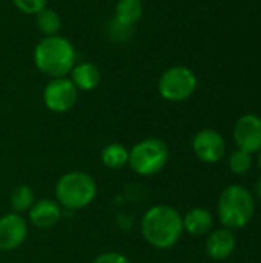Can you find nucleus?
<instances>
[{
	"label": "nucleus",
	"instance_id": "dca6fc26",
	"mask_svg": "<svg viewBox=\"0 0 261 263\" xmlns=\"http://www.w3.org/2000/svg\"><path fill=\"white\" fill-rule=\"evenodd\" d=\"M129 151L122 143H108L102 151V162L109 170H120L128 165Z\"/></svg>",
	"mask_w": 261,
	"mask_h": 263
},
{
	"label": "nucleus",
	"instance_id": "aec40b11",
	"mask_svg": "<svg viewBox=\"0 0 261 263\" xmlns=\"http://www.w3.org/2000/svg\"><path fill=\"white\" fill-rule=\"evenodd\" d=\"M12 3L20 12L35 15L46 8L48 0H12Z\"/></svg>",
	"mask_w": 261,
	"mask_h": 263
},
{
	"label": "nucleus",
	"instance_id": "a211bd4d",
	"mask_svg": "<svg viewBox=\"0 0 261 263\" xmlns=\"http://www.w3.org/2000/svg\"><path fill=\"white\" fill-rule=\"evenodd\" d=\"M34 202H35V194L26 185H20L14 188V191L11 193V206L15 213H28L34 205Z\"/></svg>",
	"mask_w": 261,
	"mask_h": 263
},
{
	"label": "nucleus",
	"instance_id": "20e7f679",
	"mask_svg": "<svg viewBox=\"0 0 261 263\" xmlns=\"http://www.w3.org/2000/svg\"><path fill=\"white\" fill-rule=\"evenodd\" d=\"M97 196L95 180L83 171L63 174L55 185V197L60 206L68 210H82L94 202Z\"/></svg>",
	"mask_w": 261,
	"mask_h": 263
},
{
	"label": "nucleus",
	"instance_id": "f257e3e1",
	"mask_svg": "<svg viewBox=\"0 0 261 263\" xmlns=\"http://www.w3.org/2000/svg\"><path fill=\"white\" fill-rule=\"evenodd\" d=\"M183 231L182 214L168 205L149 208L142 219V236L157 250L172 248L180 240Z\"/></svg>",
	"mask_w": 261,
	"mask_h": 263
},
{
	"label": "nucleus",
	"instance_id": "2eb2a0df",
	"mask_svg": "<svg viewBox=\"0 0 261 263\" xmlns=\"http://www.w3.org/2000/svg\"><path fill=\"white\" fill-rule=\"evenodd\" d=\"M143 15L142 0H118L114 9V22L122 28H131Z\"/></svg>",
	"mask_w": 261,
	"mask_h": 263
},
{
	"label": "nucleus",
	"instance_id": "6ab92c4d",
	"mask_svg": "<svg viewBox=\"0 0 261 263\" xmlns=\"http://www.w3.org/2000/svg\"><path fill=\"white\" fill-rule=\"evenodd\" d=\"M252 166V154L242 151V149H235L231 156H229V168L234 174H246Z\"/></svg>",
	"mask_w": 261,
	"mask_h": 263
},
{
	"label": "nucleus",
	"instance_id": "39448f33",
	"mask_svg": "<svg viewBox=\"0 0 261 263\" xmlns=\"http://www.w3.org/2000/svg\"><path fill=\"white\" fill-rule=\"evenodd\" d=\"M169 160L168 145L155 137L143 139L129 151V166L138 176H154L160 173Z\"/></svg>",
	"mask_w": 261,
	"mask_h": 263
},
{
	"label": "nucleus",
	"instance_id": "412c9836",
	"mask_svg": "<svg viewBox=\"0 0 261 263\" xmlns=\"http://www.w3.org/2000/svg\"><path fill=\"white\" fill-rule=\"evenodd\" d=\"M92 263H131L129 259L120 253H114V251H109V253H103L100 254L98 257H95V260Z\"/></svg>",
	"mask_w": 261,
	"mask_h": 263
},
{
	"label": "nucleus",
	"instance_id": "f03ea898",
	"mask_svg": "<svg viewBox=\"0 0 261 263\" xmlns=\"http://www.w3.org/2000/svg\"><path fill=\"white\" fill-rule=\"evenodd\" d=\"M75 49L62 35L43 37L34 48V63L40 72L51 79L66 77L75 66Z\"/></svg>",
	"mask_w": 261,
	"mask_h": 263
},
{
	"label": "nucleus",
	"instance_id": "6e6552de",
	"mask_svg": "<svg viewBox=\"0 0 261 263\" xmlns=\"http://www.w3.org/2000/svg\"><path fill=\"white\" fill-rule=\"evenodd\" d=\"M194 154L205 163H215L223 159L226 153V143L223 136L212 128L198 131L192 139Z\"/></svg>",
	"mask_w": 261,
	"mask_h": 263
},
{
	"label": "nucleus",
	"instance_id": "f3484780",
	"mask_svg": "<svg viewBox=\"0 0 261 263\" xmlns=\"http://www.w3.org/2000/svg\"><path fill=\"white\" fill-rule=\"evenodd\" d=\"M35 26L45 37L57 35L62 28V18L57 11L46 6L43 11L35 14Z\"/></svg>",
	"mask_w": 261,
	"mask_h": 263
},
{
	"label": "nucleus",
	"instance_id": "4468645a",
	"mask_svg": "<svg viewBox=\"0 0 261 263\" xmlns=\"http://www.w3.org/2000/svg\"><path fill=\"white\" fill-rule=\"evenodd\" d=\"M214 217L205 208H192L183 217V230L192 236H205L212 230Z\"/></svg>",
	"mask_w": 261,
	"mask_h": 263
},
{
	"label": "nucleus",
	"instance_id": "7ed1b4c3",
	"mask_svg": "<svg viewBox=\"0 0 261 263\" xmlns=\"http://www.w3.org/2000/svg\"><path fill=\"white\" fill-rule=\"evenodd\" d=\"M255 203L251 191L242 185H229L218 199L217 213L228 230L245 228L254 217Z\"/></svg>",
	"mask_w": 261,
	"mask_h": 263
},
{
	"label": "nucleus",
	"instance_id": "f8f14e48",
	"mask_svg": "<svg viewBox=\"0 0 261 263\" xmlns=\"http://www.w3.org/2000/svg\"><path fill=\"white\" fill-rule=\"evenodd\" d=\"M235 250V236L231 230H215L206 240V253L214 260L228 259Z\"/></svg>",
	"mask_w": 261,
	"mask_h": 263
},
{
	"label": "nucleus",
	"instance_id": "ddd939ff",
	"mask_svg": "<svg viewBox=\"0 0 261 263\" xmlns=\"http://www.w3.org/2000/svg\"><path fill=\"white\" fill-rule=\"evenodd\" d=\"M71 82L75 85L78 91H92L100 85L102 72L97 68V65L91 62H82L75 63L72 71L69 72Z\"/></svg>",
	"mask_w": 261,
	"mask_h": 263
},
{
	"label": "nucleus",
	"instance_id": "5701e85b",
	"mask_svg": "<svg viewBox=\"0 0 261 263\" xmlns=\"http://www.w3.org/2000/svg\"><path fill=\"white\" fill-rule=\"evenodd\" d=\"M258 165H260V170H261V149H260V157H258Z\"/></svg>",
	"mask_w": 261,
	"mask_h": 263
},
{
	"label": "nucleus",
	"instance_id": "1a4fd4ad",
	"mask_svg": "<svg viewBox=\"0 0 261 263\" xmlns=\"http://www.w3.org/2000/svg\"><path fill=\"white\" fill-rule=\"evenodd\" d=\"M234 140L238 149L249 154L261 149V119L255 114L242 116L234 126Z\"/></svg>",
	"mask_w": 261,
	"mask_h": 263
},
{
	"label": "nucleus",
	"instance_id": "9d476101",
	"mask_svg": "<svg viewBox=\"0 0 261 263\" xmlns=\"http://www.w3.org/2000/svg\"><path fill=\"white\" fill-rule=\"evenodd\" d=\"M28 237V223L20 214L9 213L0 217V251L17 250Z\"/></svg>",
	"mask_w": 261,
	"mask_h": 263
},
{
	"label": "nucleus",
	"instance_id": "4be33fe9",
	"mask_svg": "<svg viewBox=\"0 0 261 263\" xmlns=\"http://www.w3.org/2000/svg\"><path fill=\"white\" fill-rule=\"evenodd\" d=\"M257 196H258V199L261 200V179L258 180V183H257Z\"/></svg>",
	"mask_w": 261,
	"mask_h": 263
},
{
	"label": "nucleus",
	"instance_id": "9b49d317",
	"mask_svg": "<svg viewBox=\"0 0 261 263\" xmlns=\"http://www.w3.org/2000/svg\"><path fill=\"white\" fill-rule=\"evenodd\" d=\"M28 213L31 223L40 230H49L55 227L62 219V206L58 202L51 199L35 200Z\"/></svg>",
	"mask_w": 261,
	"mask_h": 263
},
{
	"label": "nucleus",
	"instance_id": "0eeeda50",
	"mask_svg": "<svg viewBox=\"0 0 261 263\" xmlns=\"http://www.w3.org/2000/svg\"><path fill=\"white\" fill-rule=\"evenodd\" d=\"M78 99V89L68 77H58L48 82L43 89L45 106L52 112H66L72 109Z\"/></svg>",
	"mask_w": 261,
	"mask_h": 263
},
{
	"label": "nucleus",
	"instance_id": "423d86ee",
	"mask_svg": "<svg viewBox=\"0 0 261 263\" xmlns=\"http://www.w3.org/2000/svg\"><path fill=\"white\" fill-rule=\"evenodd\" d=\"M197 76L186 66H172L166 69L158 80V92L168 102L188 100L197 89Z\"/></svg>",
	"mask_w": 261,
	"mask_h": 263
}]
</instances>
